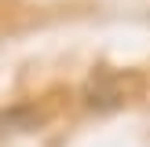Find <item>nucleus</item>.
Instances as JSON below:
<instances>
[{
    "label": "nucleus",
    "instance_id": "1",
    "mask_svg": "<svg viewBox=\"0 0 150 147\" xmlns=\"http://www.w3.org/2000/svg\"><path fill=\"white\" fill-rule=\"evenodd\" d=\"M121 99H125L121 85H117V77L106 74V70H99L92 81H88V88H84V103L95 107V110H110V107H117Z\"/></svg>",
    "mask_w": 150,
    "mask_h": 147
},
{
    "label": "nucleus",
    "instance_id": "2",
    "mask_svg": "<svg viewBox=\"0 0 150 147\" xmlns=\"http://www.w3.org/2000/svg\"><path fill=\"white\" fill-rule=\"evenodd\" d=\"M40 121V114H37L33 107H15V110H4L0 114V129H33V125Z\"/></svg>",
    "mask_w": 150,
    "mask_h": 147
}]
</instances>
